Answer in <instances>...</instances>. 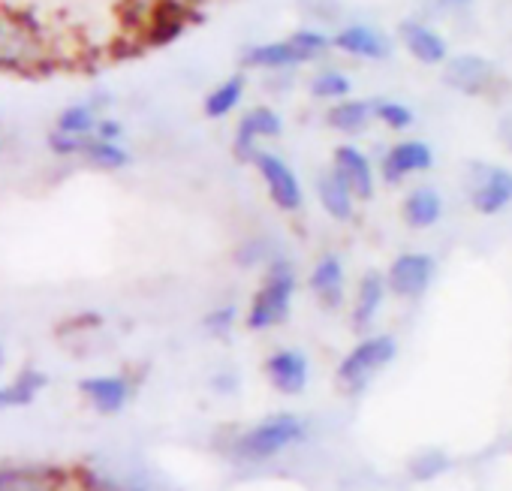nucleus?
I'll use <instances>...</instances> for the list:
<instances>
[{"label":"nucleus","instance_id":"nucleus-14","mask_svg":"<svg viewBox=\"0 0 512 491\" xmlns=\"http://www.w3.org/2000/svg\"><path fill=\"white\" fill-rule=\"evenodd\" d=\"M82 398L103 416H115L121 413L130 398H133V383L124 374H100V377H88L79 383Z\"/></svg>","mask_w":512,"mask_h":491},{"label":"nucleus","instance_id":"nucleus-18","mask_svg":"<svg viewBox=\"0 0 512 491\" xmlns=\"http://www.w3.org/2000/svg\"><path fill=\"white\" fill-rule=\"evenodd\" d=\"M386 296H389V284H386V272H365L359 278V287H356V299H353V329L356 332H368L383 305H386Z\"/></svg>","mask_w":512,"mask_h":491},{"label":"nucleus","instance_id":"nucleus-1","mask_svg":"<svg viewBox=\"0 0 512 491\" xmlns=\"http://www.w3.org/2000/svg\"><path fill=\"white\" fill-rule=\"evenodd\" d=\"M311 434V422L302 413L281 410L272 416H263L241 431H235L226 443V452L238 464H266L296 446H302Z\"/></svg>","mask_w":512,"mask_h":491},{"label":"nucleus","instance_id":"nucleus-13","mask_svg":"<svg viewBox=\"0 0 512 491\" xmlns=\"http://www.w3.org/2000/svg\"><path fill=\"white\" fill-rule=\"evenodd\" d=\"M398 40H401V46L407 49V55H410L413 61L425 64V67H443V64L449 61V46H446V40H443L434 28H428L425 22L404 19V22L398 25Z\"/></svg>","mask_w":512,"mask_h":491},{"label":"nucleus","instance_id":"nucleus-15","mask_svg":"<svg viewBox=\"0 0 512 491\" xmlns=\"http://www.w3.org/2000/svg\"><path fill=\"white\" fill-rule=\"evenodd\" d=\"M332 46L350 58H359V61H386L392 46L389 40L374 28V25H344L335 37H332Z\"/></svg>","mask_w":512,"mask_h":491},{"label":"nucleus","instance_id":"nucleus-3","mask_svg":"<svg viewBox=\"0 0 512 491\" xmlns=\"http://www.w3.org/2000/svg\"><path fill=\"white\" fill-rule=\"evenodd\" d=\"M398 356V341L392 335H365L338 365V383L347 395H362L374 377L389 368Z\"/></svg>","mask_w":512,"mask_h":491},{"label":"nucleus","instance_id":"nucleus-12","mask_svg":"<svg viewBox=\"0 0 512 491\" xmlns=\"http://www.w3.org/2000/svg\"><path fill=\"white\" fill-rule=\"evenodd\" d=\"M311 64V58L290 40H272V43H253L241 52V67L247 70H266V73H278V70H293Z\"/></svg>","mask_w":512,"mask_h":491},{"label":"nucleus","instance_id":"nucleus-4","mask_svg":"<svg viewBox=\"0 0 512 491\" xmlns=\"http://www.w3.org/2000/svg\"><path fill=\"white\" fill-rule=\"evenodd\" d=\"M193 10L184 4V0H151L136 13V31L139 40L145 43V49L154 46H166L172 40H178L184 34V28L190 25Z\"/></svg>","mask_w":512,"mask_h":491},{"label":"nucleus","instance_id":"nucleus-20","mask_svg":"<svg viewBox=\"0 0 512 491\" xmlns=\"http://www.w3.org/2000/svg\"><path fill=\"white\" fill-rule=\"evenodd\" d=\"M401 217L410 229H431L443 220V196L428 184L413 187L401 202Z\"/></svg>","mask_w":512,"mask_h":491},{"label":"nucleus","instance_id":"nucleus-6","mask_svg":"<svg viewBox=\"0 0 512 491\" xmlns=\"http://www.w3.org/2000/svg\"><path fill=\"white\" fill-rule=\"evenodd\" d=\"M470 205L482 217H494L512 208V169L497 163L470 166Z\"/></svg>","mask_w":512,"mask_h":491},{"label":"nucleus","instance_id":"nucleus-32","mask_svg":"<svg viewBox=\"0 0 512 491\" xmlns=\"http://www.w3.org/2000/svg\"><path fill=\"white\" fill-rule=\"evenodd\" d=\"M437 4H440L443 10H455V13H461V10H470V7H473V0H437Z\"/></svg>","mask_w":512,"mask_h":491},{"label":"nucleus","instance_id":"nucleus-9","mask_svg":"<svg viewBox=\"0 0 512 491\" xmlns=\"http://www.w3.org/2000/svg\"><path fill=\"white\" fill-rule=\"evenodd\" d=\"M263 374H266V380L272 383L275 392H281L287 398H296L311 383V359L299 347H278L275 353L266 356Z\"/></svg>","mask_w":512,"mask_h":491},{"label":"nucleus","instance_id":"nucleus-28","mask_svg":"<svg viewBox=\"0 0 512 491\" xmlns=\"http://www.w3.org/2000/svg\"><path fill=\"white\" fill-rule=\"evenodd\" d=\"M100 118L94 115L91 106H73L67 112H61V121H58V130L61 133H70V136H94Z\"/></svg>","mask_w":512,"mask_h":491},{"label":"nucleus","instance_id":"nucleus-11","mask_svg":"<svg viewBox=\"0 0 512 491\" xmlns=\"http://www.w3.org/2000/svg\"><path fill=\"white\" fill-rule=\"evenodd\" d=\"M434 166V151L425 139H404L398 145H392L386 154H383V163H380V175L383 181L389 184H401L407 181L410 175H419V172H428Z\"/></svg>","mask_w":512,"mask_h":491},{"label":"nucleus","instance_id":"nucleus-19","mask_svg":"<svg viewBox=\"0 0 512 491\" xmlns=\"http://www.w3.org/2000/svg\"><path fill=\"white\" fill-rule=\"evenodd\" d=\"M317 199L332 220L344 223V220H353V214H356V193L347 187V181L332 166L326 172H320V178H317Z\"/></svg>","mask_w":512,"mask_h":491},{"label":"nucleus","instance_id":"nucleus-2","mask_svg":"<svg viewBox=\"0 0 512 491\" xmlns=\"http://www.w3.org/2000/svg\"><path fill=\"white\" fill-rule=\"evenodd\" d=\"M296 287H299V278H296L293 263L284 260V257H275L269 263V269H266V278H263L260 290L253 293V299L247 305L244 326L250 332H269V329L281 326L290 317Z\"/></svg>","mask_w":512,"mask_h":491},{"label":"nucleus","instance_id":"nucleus-16","mask_svg":"<svg viewBox=\"0 0 512 491\" xmlns=\"http://www.w3.org/2000/svg\"><path fill=\"white\" fill-rule=\"evenodd\" d=\"M332 169L347 181V187L356 193V199H371L377 190V175L365 151L356 145H338L332 154Z\"/></svg>","mask_w":512,"mask_h":491},{"label":"nucleus","instance_id":"nucleus-22","mask_svg":"<svg viewBox=\"0 0 512 491\" xmlns=\"http://www.w3.org/2000/svg\"><path fill=\"white\" fill-rule=\"evenodd\" d=\"M244 88H247V76L244 73H232L229 79H223L220 85H214L205 94V103H202L205 118H214L217 121V118H226L229 112H235V106L244 97Z\"/></svg>","mask_w":512,"mask_h":491},{"label":"nucleus","instance_id":"nucleus-25","mask_svg":"<svg viewBox=\"0 0 512 491\" xmlns=\"http://www.w3.org/2000/svg\"><path fill=\"white\" fill-rule=\"evenodd\" d=\"M449 467H452V458H449L443 449H437V446H428V449L416 452V455L407 461V473H410V479L419 482V485L440 479Z\"/></svg>","mask_w":512,"mask_h":491},{"label":"nucleus","instance_id":"nucleus-30","mask_svg":"<svg viewBox=\"0 0 512 491\" xmlns=\"http://www.w3.org/2000/svg\"><path fill=\"white\" fill-rule=\"evenodd\" d=\"M235 320H238V308L235 305H220L205 317V329H208V335H229Z\"/></svg>","mask_w":512,"mask_h":491},{"label":"nucleus","instance_id":"nucleus-7","mask_svg":"<svg viewBox=\"0 0 512 491\" xmlns=\"http://www.w3.org/2000/svg\"><path fill=\"white\" fill-rule=\"evenodd\" d=\"M250 166H253L256 172H260V178H263V184H266V190H269V199H272L281 211H287V214L302 211V205H305V190H302L299 175L293 172V166H290L284 157H278V154H272V151H256V157L250 160Z\"/></svg>","mask_w":512,"mask_h":491},{"label":"nucleus","instance_id":"nucleus-27","mask_svg":"<svg viewBox=\"0 0 512 491\" xmlns=\"http://www.w3.org/2000/svg\"><path fill=\"white\" fill-rule=\"evenodd\" d=\"M374 121H380L389 130H410L416 124V115L410 106H404L401 100H374Z\"/></svg>","mask_w":512,"mask_h":491},{"label":"nucleus","instance_id":"nucleus-17","mask_svg":"<svg viewBox=\"0 0 512 491\" xmlns=\"http://www.w3.org/2000/svg\"><path fill=\"white\" fill-rule=\"evenodd\" d=\"M308 287L317 296V302L329 311H335L344 302V290H347V269L344 260L338 254H323L311 275H308Z\"/></svg>","mask_w":512,"mask_h":491},{"label":"nucleus","instance_id":"nucleus-5","mask_svg":"<svg viewBox=\"0 0 512 491\" xmlns=\"http://www.w3.org/2000/svg\"><path fill=\"white\" fill-rule=\"evenodd\" d=\"M437 278V260L425 251H407L398 254L386 269L389 296L404 302H419Z\"/></svg>","mask_w":512,"mask_h":491},{"label":"nucleus","instance_id":"nucleus-8","mask_svg":"<svg viewBox=\"0 0 512 491\" xmlns=\"http://www.w3.org/2000/svg\"><path fill=\"white\" fill-rule=\"evenodd\" d=\"M281 133H284V118L275 109H269V106H253L235 124L232 157L238 163H250L256 157V151H263L260 148L263 139H278Z\"/></svg>","mask_w":512,"mask_h":491},{"label":"nucleus","instance_id":"nucleus-23","mask_svg":"<svg viewBox=\"0 0 512 491\" xmlns=\"http://www.w3.org/2000/svg\"><path fill=\"white\" fill-rule=\"evenodd\" d=\"M46 386V377L40 371H25L19 374L13 383H4L0 386V410H13V407H28L40 389Z\"/></svg>","mask_w":512,"mask_h":491},{"label":"nucleus","instance_id":"nucleus-10","mask_svg":"<svg viewBox=\"0 0 512 491\" xmlns=\"http://www.w3.org/2000/svg\"><path fill=\"white\" fill-rule=\"evenodd\" d=\"M497 82V70L488 58L464 52L443 64V85L464 97H485Z\"/></svg>","mask_w":512,"mask_h":491},{"label":"nucleus","instance_id":"nucleus-26","mask_svg":"<svg viewBox=\"0 0 512 491\" xmlns=\"http://www.w3.org/2000/svg\"><path fill=\"white\" fill-rule=\"evenodd\" d=\"M350 91H353V82H350L341 70H323V73H317V76L311 79V94H314L317 100H332V103H338V100H347Z\"/></svg>","mask_w":512,"mask_h":491},{"label":"nucleus","instance_id":"nucleus-29","mask_svg":"<svg viewBox=\"0 0 512 491\" xmlns=\"http://www.w3.org/2000/svg\"><path fill=\"white\" fill-rule=\"evenodd\" d=\"M290 40H293L311 61H317V58H323L329 49H335V46H332V37L323 34V31H317V28H299V31L290 34Z\"/></svg>","mask_w":512,"mask_h":491},{"label":"nucleus","instance_id":"nucleus-24","mask_svg":"<svg viewBox=\"0 0 512 491\" xmlns=\"http://www.w3.org/2000/svg\"><path fill=\"white\" fill-rule=\"evenodd\" d=\"M79 157H85L88 163H94L100 169H124V166H130V154L118 142H109V139H100V136H85Z\"/></svg>","mask_w":512,"mask_h":491},{"label":"nucleus","instance_id":"nucleus-21","mask_svg":"<svg viewBox=\"0 0 512 491\" xmlns=\"http://www.w3.org/2000/svg\"><path fill=\"white\" fill-rule=\"evenodd\" d=\"M374 121V106L368 100H338L326 109V124L335 130V133H344V136H359L371 127Z\"/></svg>","mask_w":512,"mask_h":491},{"label":"nucleus","instance_id":"nucleus-33","mask_svg":"<svg viewBox=\"0 0 512 491\" xmlns=\"http://www.w3.org/2000/svg\"><path fill=\"white\" fill-rule=\"evenodd\" d=\"M0 365H4V347H0Z\"/></svg>","mask_w":512,"mask_h":491},{"label":"nucleus","instance_id":"nucleus-31","mask_svg":"<svg viewBox=\"0 0 512 491\" xmlns=\"http://www.w3.org/2000/svg\"><path fill=\"white\" fill-rule=\"evenodd\" d=\"M275 257H269V244L266 241H247L244 248H238V254H235V263L238 266H244V269H250V266H260V263H272Z\"/></svg>","mask_w":512,"mask_h":491}]
</instances>
